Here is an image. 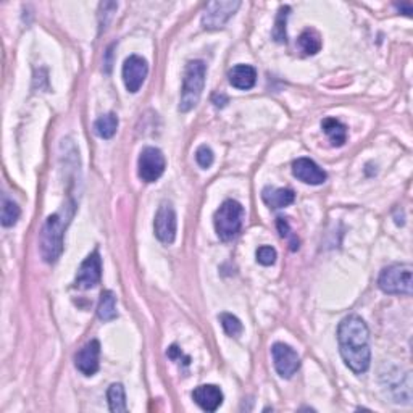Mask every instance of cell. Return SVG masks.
<instances>
[{
  "label": "cell",
  "instance_id": "obj_1",
  "mask_svg": "<svg viewBox=\"0 0 413 413\" xmlns=\"http://www.w3.org/2000/svg\"><path fill=\"white\" fill-rule=\"evenodd\" d=\"M338 342L344 363L355 375H362L370 368V331L367 323L358 315H349L339 323Z\"/></svg>",
  "mask_w": 413,
  "mask_h": 413
},
{
  "label": "cell",
  "instance_id": "obj_2",
  "mask_svg": "<svg viewBox=\"0 0 413 413\" xmlns=\"http://www.w3.org/2000/svg\"><path fill=\"white\" fill-rule=\"evenodd\" d=\"M70 219L55 213L45 219L43 231H41L39 245H41V255L47 263H55L60 259L64 252V233Z\"/></svg>",
  "mask_w": 413,
  "mask_h": 413
},
{
  "label": "cell",
  "instance_id": "obj_3",
  "mask_svg": "<svg viewBox=\"0 0 413 413\" xmlns=\"http://www.w3.org/2000/svg\"><path fill=\"white\" fill-rule=\"evenodd\" d=\"M205 76L207 65L202 60H192L186 65L184 78H182L180 112L186 113L197 106L203 87H205Z\"/></svg>",
  "mask_w": 413,
  "mask_h": 413
},
{
  "label": "cell",
  "instance_id": "obj_4",
  "mask_svg": "<svg viewBox=\"0 0 413 413\" xmlns=\"http://www.w3.org/2000/svg\"><path fill=\"white\" fill-rule=\"evenodd\" d=\"M244 215V207L238 201H233V198L224 201L222 207L215 212V217H213L218 238L224 240V242L236 238L240 233V229H242Z\"/></svg>",
  "mask_w": 413,
  "mask_h": 413
},
{
  "label": "cell",
  "instance_id": "obj_5",
  "mask_svg": "<svg viewBox=\"0 0 413 413\" xmlns=\"http://www.w3.org/2000/svg\"><path fill=\"white\" fill-rule=\"evenodd\" d=\"M413 268L409 263L391 265L381 271L378 286L386 294H400L412 296L413 283H412Z\"/></svg>",
  "mask_w": 413,
  "mask_h": 413
},
{
  "label": "cell",
  "instance_id": "obj_6",
  "mask_svg": "<svg viewBox=\"0 0 413 413\" xmlns=\"http://www.w3.org/2000/svg\"><path fill=\"white\" fill-rule=\"evenodd\" d=\"M240 2L238 0H219V2L207 3L205 12L202 15V26L205 29H219L226 24L233 15L238 12Z\"/></svg>",
  "mask_w": 413,
  "mask_h": 413
},
{
  "label": "cell",
  "instance_id": "obj_7",
  "mask_svg": "<svg viewBox=\"0 0 413 413\" xmlns=\"http://www.w3.org/2000/svg\"><path fill=\"white\" fill-rule=\"evenodd\" d=\"M139 177L144 182H155L159 177L165 173L166 160L165 155L161 154L160 149L157 147H145L139 155L138 161Z\"/></svg>",
  "mask_w": 413,
  "mask_h": 413
},
{
  "label": "cell",
  "instance_id": "obj_8",
  "mask_svg": "<svg viewBox=\"0 0 413 413\" xmlns=\"http://www.w3.org/2000/svg\"><path fill=\"white\" fill-rule=\"evenodd\" d=\"M176 213L171 203L164 202L157 210L154 219V231L161 244H173L176 239Z\"/></svg>",
  "mask_w": 413,
  "mask_h": 413
},
{
  "label": "cell",
  "instance_id": "obj_9",
  "mask_svg": "<svg viewBox=\"0 0 413 413\" xmlns=\"http://www.w3.org/2000/svg\"><path fill=\"white\" fill-rule=\"evenodd\" d=\"M271 357H273L275 368L281 378L289 379L300 368V357L292 347L283 342H276L271 347Z\"/></svg>",
  "mask_w": 413,
  "mask_h": 413
},
{
  "label": "cell",
  "instance_id": "obj_10",
  "mask_svg": "<svg viewBox=\"0 0 413 413\" xmlns=\"http://www.w3.org/2000/svg\"><path fill=\"white\" fill-rule=\"evenodd\" d=\"M149 73V65L145 59L139 55H131L123 64V81L128 92L136 94L143 87Z\"/></svg>",
  "mask_w": 413,
  "mask_h": 413
},
{
  "label": "cell",
  "instance_id": "obj_11",
  "mask_svg": "<svg viewBox=\"0 0 413 413\" xmlns=\"http://www.w3.org/2000/svg\"><path fill=\"white\" fill-rule=\"evenodd\" d=\"M102 278V259L97 250L89 254L86 260L82 261L80 270H78L75 287L78 289H91V287L101 283Z\"/></svg>",
  "mask_w": 413,
  "mask_h": 413
},
{
  "label": "cell",
  "instance_id": "obj_12",
  "mask_svg": "<svg viewBox=\"0 0 413 413\" xmlns=\"http://www.w3.org/2000/svg\"><path fill=\"white\" fill-rule=\"evenodd\" d=\"M292 175L299 181L310 186H320L328 177L325 171H323L315 161L312 159H305V157L297 159L294 164H292Z\"/></svg>",
  "mask_w": 413,
  "mask_h": 413
},
{
  "label": "cell",
  "instance_id": "obj_13",
  "mask_svg": "<svg viewBox=\"0 0 413 413\" xmlns=\"http://www.w3.org/2000/svg\"><path fill=\"white\" fill-rule=\"evenodd\" d=\"M99 357H101V342L94 339L75 355V367L86 376L96 375L99 370Z\"/></svg>",
  "mask_w": 413,
  "mask_h": 413
},
{
  "label": "cell",
  "instance_id": "obj_14",
  "mask_svg": "<svg viewBox=\"0 0 413 413\" xmlns=\"http://www.w3.org/2000/svg\"><path fill=\"white\" fill-rule=\"evenodd\" d=\"M192 399L205 412H217L223 404V392L215 384H202L192 391Z\"/></svg>",
  "mask_w": 413,
  "mask_h": 413
},
{
  "label": "cell",
  "instance_id": "obj_15",
  "mask_svg": "<svg viewBox=\"0 0 413 413\" xmlns=\"http://www.w3.org/2000/svg\"><path fill=\"white\" fill-rule=\"evenodd\" d=\"M228 80L233 87L240 89V91H249L257 82V71H255L254 66L240 64L229 70Z\"/></svg>",
  "mask_w": 413,
  "mask_h": 413
},
{
  "label": "cell",
  "instance_id": "obj_16",
  "mask_svg": "<svg viewBox=\"0 0 413 413\" xmlns=\"http://www.w3.org/2000/svg\"><path fill=\"white\" fill-rule=\"evenodd\" d=\"M261 201H263L270 208H284L294 203L296 194L292 189L286 187H265L261 191Z\"/></svg>",
  "mask_w": 413,
  "mask_h": 413
},
{
  "label": "cell",
  "instance_id": "obj_17",
  "mask_svg": "<svg viewBox=\"0 0 413 413\" xmlns=\"http://www.w3.org/2000/svg\"><path fill=\"white\" fill-rule=\"evenodd\" d=\"M321 128L331 140L334 147H341L347 140V128L336 118H325L321 122Z\"/></svg>",
  "mask_w": 413,
  "mask_h": 413
},
{
  "label": "cell",
  "instance_id": "obj_18",
  "mask_svg": "<svg viewBox=\"0 0 413 413\" xmlns=\"http://www.w3.org/2000/svg\"><path fill=\"white\" fill-rule=\"evenodd\" d=\"M97 315L102 321H112L118 317L117 312V297L112 291H103L99 300L97 307Z\"/></svg>",
  "mask_w": 413,
  "mask_h": 413
},
{
  "label": "cell",
  "instance_id": "obj_19",
  "mask_svg": "<svg viewBox=\"0 0 413 413\" xmlns=\"http://www.w3.org/2000/svg\"><path fill=\"white\" fill-rule=\"evenodd\" d=\"M107 399H108V407L110 412L113 413H122L128 410L126 405V394H124L123 384L115 383L108 388L107 391Z\"/></svg>",
  "mask_w": 413,
  "mask_h": 413
},
{
  "label": "cell",
  "instance_id": "obj_20",
  "mask_svg": "<svg viewBox=\"0 0 413 413\" xmlns=\"http://www.w3.org/2000/svg\"><path fill=\"white\" fill-rule=\"evenodd\" d=\"M117 129H118V117L115 113L103 115V117H101L96 123H94V131H96V134L102 139L113 138L115 133H117Z\"/></svg>",
  "mask_w": 413,
  "mask_h": 413
},
{
  "label": "cell",
  "instance_id": "obj_21",
  "mask_svg": "<svg viewBox=\"0 0 413 413\" xmlns=\"http://www.w3.org/2000/svg\"><path fill=\"white\" fill-rule=\"evenodd\" d=\"M297 44H299L300 50L307 55H315L321 50V38L315 29H305L304 33L299 36Z\"/></svg>",
  "mask_w": 413,
  "mask_h": 413
},
{
  "label": "cell",
  "instance_id": "obj_22",
  "mask_svg": "<svg viewBox=\"0 0 413 413\" xmlns=\"http://www.w3.org/2000/svg\"><path fill=\"white\" fill-rule=\"evenodd\" d=\"M20 215H22V210H20V207L15 203L13 201H8L7 197H3V202H2V224L5 228H10L13 226V224H17Z\"/></svg>",
  "mask_w": 413,
  "mask_h": 413
},
{
  "label": "cell",
  "instance_id": "obj_23",
  "mask_svg": "<svg viewBox=\"0 0 413 413\" xmlns=\"http://www.w3.org/2000/svg\"><path fill=\"white\" fill-rule=\"evenodd\" d=\"M219 323H222L224 333L231 338H238L244 331L242 323H240L239 318L234 317L233 313H222V315H219Z\"/></svg>",
  "mask_w": 413,
  "mask_h": 413
},
{
  "label": "cell",
  "instance_id": "obj_24",
  "mask_svg": "<svg viewBox=\"0 0 413 413\" xmlns=\"http://www.w3.org/2000/svg\"><path fill=\"white\" fill-rule=\"evenodd\" d=\"M291 8L284 5V7L280 8L278 17H276V23H275V29H273V38L276 43H287V34H286V20L289 17Z\"/></svg>",
  "mask_w": 413,
  "mask_h": 413
},
{
  "label": "cell",
  "instance_id": "obj_25",
  "mask_svg": "<svg viewBox=\"0 0 413 413\" xmlns=\"http://www.w3.org/2000/svg\"><path fill=\"white\" fill-rule=\"evenodd\" d=\"M276 257H278V254H276V250L271 247V245H261V247L257 249V261L260 265H273L276 261Z\"/></svg>",
  "mask_w": 413,
  "mask_h": 413
},
{
  "label": "cell",
  "instance_id": "obj_26",
  "mask_svg": "<svg viewBox=\"0 0 413 413\" xmlns=\"http://www.w3.org/2000/svg\"><path fill=\"white\" fill-rule=\"evenodd\" d=\"M276 226H278V231L281 234V238H287L291 239V250H297L299 249V240L296 239L294 234L291 231V226H289V222H287L286 218H278V222H276Z\"/></svg>",
  "mask_w": 413,
  "mask_h": 413
},
{
  "label": "cell",
  "instance_id": "obj_27",
  "mask_svg": "<svg viewBox=\"0 0 413 413\" xmlns=\"http://www.w3.org/2000/svg\"><path fill=\"white\" fill-rule=\"evenodd\" d=\"M213 159H215V155H213L212 149L208 147V145H201V147L197 149L196 161L198 166H202V168H210L213 165Z\"/></svg>",
  "mask_w": 413,
  "mask_h": 413
},
{
  "label": "cell",
  "instance_id": "obj_28",
  "mask_svg": "<svg viewBox=\"0 0 413 413\" xmlns=\"http://www.w3.org/2000/svg\"><path fill=\"white\" fill-rule=\"evenodd\" d=\"M166 355H168V357H170L171 360H175V362H177V363H180V360H181V358L191 360L189 357H186V355L181 352V349L177 347V346H171V347L168 349V352H166Z\"/></svg>",
  "mask_w": 413,
  "mask_h": 413
},
{
  "label": "cell",
  "instance_id": "obj_29",
  "mask_svg": "<svg viewBox=\"0 0 413 413\" xmlns=\"http://www.w3.org/2000/svg\"><path fill=\"white\" fill-rule=\"evenodd\" d=\"M394 7H396L397 10H399V12H404V13L407 15V17H410V15L413 13L412 3H409V2H407V3H400V5H397V3H396Z\"/></svg>",
  "mask_w": 413,
  "mask_h": 413
}]
</instances>
